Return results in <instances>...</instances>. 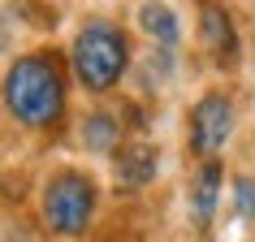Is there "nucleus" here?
I'll return each mask as SVG.
<instances>
[{"label": "nucleus", "mask_w": 255, "mask_h": 242, "mask_svg": "<svg viewBox=\"0 0 255 242\" xmlns=\"http://www.w3.org/2000/svg\"><path fill=\"white\" fill-rule=\"evenodd\" d=\"M4 108L26 130H48L65 113V65L52 52L17 56L4 74Z\"/></svg>", "instance_id": "nucleus-1"}, {"label": "nucleus", "mask_w": 255, "mask_h": 242, "mask_svg": "<svg viewBox=\"0 0 255 242\" xmlns=\"http://www.w3.org/2000/svg\"><path fill=\"white\" fill-rule=\"evenodd\" d=\"M69 65H74V78L87 87L91 95L113 91L130 65V39L117 22H104V17H91L87 26L74 35V48H69Z\"/></svg>", "instance_id": "nucleus-2"}, {"label": "nucleus", "mask_w": 255, "mask_h": 242, "mask_svg": "<svg viewBox=\"0 0 255 242\" xmlns=\"http://www.w3.org/2000/svg\"><path fill=\"white\" fill-rule=\"evenodd\" d=\"M95 203H100V190L87 173L78 169H56L43 186V221L52 234L61 238H78L82 229L91 225Z\"/></svg>", "instance_id": "nucleus-3"}, {"label": "nucleus", "mask_w": 255, "mask_h": 242, "mask_svg": "<svg viewBox=\"0 0 255 242\" xmlns=\"http://www.w3.org/2000/svg\"><path fill=\"white\" fill-rule=\"evenodd\" d=\"M234 134V100L225 91H208L190 108V151L195 156H216Z\"/></svg>", "instance_id": "nucleus-4"}, {"label": "nucleus", "mask_w": 255, "mask_h": 242, "mask_svg": "<svg viewBox=\"0 0 255 242\" xmlns=\"http://www.w3.org/2000/svg\"><path fill=\"white\" fill-rule=\"evenodd\" d=\"M199 39L216 65H238V30H234V17L225 13V4H216V0L199 4Z\"/></svg>", "instance_id": "nucleus-5"}, {"label": "nucleus", "mask_w": 255, "mask_h": 242, "mask_svg": "<svg viewBox=\"0 0 255 242\" xmlns=\"http://www.w3.org/2000/svg\"><path fill=\"white\" fill-rule=\"evenodd\" d=\"M113 177H117L121 190H143L156 177V147H147V143H126V147H117V156H113Z\"/></svg>", "instance_id": "nucleus-6"}, {"label": "nucleus", "mask_w": 255, "mask_h": 242, "mask_svg": "<svg viewBox=\"0 0 255 242\" xmlns=\"http://www.w3.org/2000/svg\"><path fill=\"white\" fill-rule=\"evenodd\" d=\"M216 199H221V160H208L199 164V173H195V182H190V212H195V221L199 225H208L216 212Z\"/></svg>", "instance_id": "nucleus-7"}, {"label": "nucleus", "mask_w": 255, "mask_h": 242, "mask_svg": "<svg viewBox=\"0 0 255 242\" xmlns=\"http://www.w3.org/2000/svg\"><path fill=\"white\" fill-rule=\"evenodd\" d=\"M117 138H121V125H117L113 113L82 117V147L87 151H117Z\"/></svg>", "instance_id": "nucleus-8"}, {"label": "nucleus", "mask_w": 255, "mask_h": 242, "mask_svg": "<svg viewBox=\"0 0 255 242\" xmlns=\"http://www.w3.org/2000/svg\"><path fill=\"white\" fill-rule=\"evenodd\" d=\"M138 26L147 30L156 43H164V48H173L177 39H182V26H177V13L173 9H164V4H147L143 13H138Z\"/></svg>", "instance_id": "nucleus-9"}, {"label": "nucleus", "mask_w": 255, "mask_h": 242, "mask_svg": "<svg viewBox=\"0 0 255 242\" xmlns=\"http://www.w3.org/2000/svg\"><path fill=\"white\" fill-rule=\"evenodd\" d=\"M234 212L247 216V221L255 216V182L251 177H238V182H234Z\"/></svg>", "instance_id": "nucleus-10"}, {"label": "nucleus", "mask_w": 255, "mask_h": 242, "mask_svg": "<svg viewBox=\"0 0 255 242\" xmlns=\"http://www.w3.org/2000/svg\"><path fill=\"white\" fill-rule=\"evenodd\" d=\"M4 242H43V238H39V234H30V229H13Z\"/></svg>", "instance_id": "nucleus-11"}, {"label": "nucleus", "mask_w": 255, "mask_h": 242, "mask_svg": "<svg viewBox=\"0 0 255 242\" xmlns=\"http://www.w3.org/2000/svg\"><path fill=\"white\" fill-rule=\"evenodd\" d=\"M4 48H9V22L0 17V52H4Z\"/></svg>", "instance_id": "nucleus-12"}]
</instances>
